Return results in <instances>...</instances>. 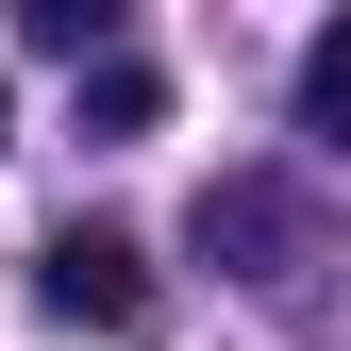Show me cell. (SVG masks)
I'll list each match as a JSON object with an SVG mask.
<instances>
[{
  "label": "cell",
  "mask_w": 351,
  "mask_h": 351,
  "mask_svg": "<svg viewBox=\"0 0 351 351\" xmlns=\"http://www.w3.org/2000/svg\"><path fill=\"white\" fill-rule=\"evenodd\" d=\"M301 134H318V151H351V17L301 51Z\"/></svg>",
  "instance_id": "cell-5"
},
{
  "label": "cell",
  "mask_w": 351,
  "mask_h": 351,
  "mask_svg": "<svg viewBox=\"0 0 351 351\" xmlns=\"http://www.w3.org/2000/svg\"><path fill=\"white\" fill-rule=\"evenodd\" d=\"M201 251L234 285H301V217H285V184H201Z\"/></svg>",
  "instance_id": "cell-2"
},
{
  "label": "cell",
  "mask_w": 351,
  "mask_h": 351,
  "mask_svg": "<svg viewBox=\"0 0 351 351\" xmlns=\"http://www.w3.org/2000/svg\"><path fill=\"white\" fill-rule=\"evenodd\" d=\"M17 51H51V67H101V51H117V17H101V0H17Z\"/></svg>",
  "instance_id": "cell-4"
},
{
  "label": "cell",
  "mask_w": 351,
  "mask_h": 351,
  "mask_svg": "<svg viewBox=\"0 0 351 351\" xmlns=\"http://www.w3.org/2000/svg\"><path fill=\"white\" fill-rule=\"evenodd\" d=\"M151 117H167V84H151L134 51H101V67H84V134H101V151H134Z\"/></svg>",
  "instance_id": "cell-3"
},
{
  "label": "cell",
  "mask_w": 351,
  "mask_h": 351,
  "mask_svg": "<svg viewBox=\"0 0 351 351\" xmlns=\"http://www.w3.org/2000/svg\"><path fill=\"white\" fill-rule=\"evenodd\" d=\"M34 301H51L67 335H167V285H151V251H134V234H101V217L34 251Z\"/></svg>",
  "instance_id": "cell-1"
}]
</instances>
